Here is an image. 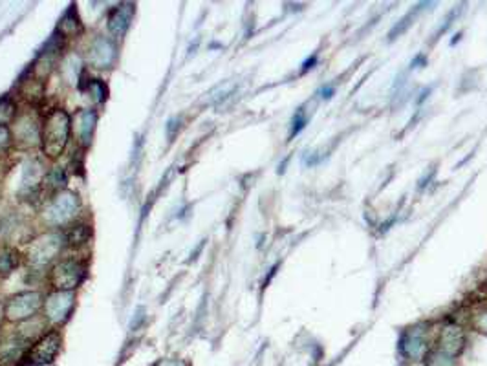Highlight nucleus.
<instances>
[{"label": "nucleus", "instance_id": "f257e3e1", "mask_svg": "<svg viewBox=\"0 0 487 366\" xmlns=\"http://www.w3.org/2000/svg\"><path fill=\"white\" fill-rule=\"evenodd\" d=\"M70 132H72V117H70V114L61 110V108L51 110L42 121V154L50 159L59 158L64 152L68 141H70Z\"/></svg>", "mask_w": 487, "mask_h": 366}, {"label": "nucleus", "instance_id": "f03ea898", "mask_svg": "<svg viewBox=\"0 0 487 366\" xmlns=\"http://www.w3.org/2000/svg\"><path fill=\"white\" fill-rule=\"evenodd\" d=\"M81 211V200L72 191H59L42 211V222L48 227H67Z\"/></svg>", "mask_w": 487, "mask_h": 366}, {"label": "nucleus", "instance_id": "7ed1b4c3", "mask_svg": "<svg viewBox=\"0 0 487 366\" xmlns=\"http://www.w3.org/2000/svg\"><path fill=\"white\" fill-rule=\"evenodd\" d=\"M64 244V236L59 233H46L35 238L28 245V253H26V259H28V264L33 268V270H42L50 265L53 260L57 259V254L61 253V247Z\"/></svg>", "mask_w": 487, "mask_h": 366}, {"label": "nucleus", "instance_id": "20e7f679", "mask_svg": "<svg viewBox=\"0 0 487 366\" xmlns=\"http://www.w3.org/2000/svg\"><path fill=\"white\" fill-rule=\"evenodd\" d=\"M87 277V264L79 259H61L50 271V282L55 291H72Z\"/></svg>", "mask_w": 487, "mask_h": 366}, {"label": "nucleus", "instance_id": "39448f33", "mask_svg": "<svg viewBox=\"0 0 487 366\" xmlns=\"http://www.w3.org/2000/svg\"><path fill=\"white\" fill-rule=\"evenodd\" d=\"M42 308V295L39 291H22L10 297L4 306V315L10 322H26L33 319Z\"/></svg>", "mask_w": 487, "mask_h": 366}, {"label": "nucleus", "instance_id": "423d86ee", "mask_svg": "<svg viewBox=\"0 0 487 366\" xmlns=\"http://www.w3.org/2000/svg\"><path fill=\"white\" fill-rule=\"evenodd\" d=\"M118 59V48L110 37L96 35L85 48V62L96 70H108Z\"/></svg>", "mask_w": 487, "mask_h": 366}, {"label": "nucleus", "instance_id": "0eeeda50", "mask_svg": "<svg viewBox=\"0 0 487 366\" xmlns=\"http://www.w3.org/2000/svg\"><path fill=\"white\" fill-rule=\"evenodd\" d=\"M59 348H61V336H59L55 330L48 331V333H44L41 339H37V341L28 348L22 365H50V363H53L57 354H59Z\"/></svg>", "mask_w": 487, "mask_h": 366}, {"label": "nucleus", "instance_id": "6e6552de", "mask_svg": "<svg viewBox=\"0 0 487 366\" xmlns=\"http://www.w3.org/2000/svg\"><path fill=\"white\" fill-rule=\"evenodd\" d=\"M76 295L72 291H53L44 300V319L51 324H62L70 319Z\"/></svg>", "mask_w": 487, "mask_h": 366}, {"label": "nucleus", "instance_id": "1a4fd4ad", "mask_svg": "<svg viewBox=\"0 0 487 366\" xmlns=\"http://www.w3.org/2000/svg\"><path fill=\"white\" fill-rule=\"evenodd\" d=\"M401 354L409 361H421L425 354L429 351V345H427V326L416 324L403 333L400 342Z\"/></svg>", "mask_w": 487, "mask_h": 366}, {"label": "nucleus", "instance_id": "9d476101", "mask_svg": "<svg viewBox=\"0 0 487 366\" xmlns=\"http://www.w3.org/2000/svg\"><path fill=\"white\" fill-rule=\"evenodd\" d=\"M41 130L42 125H39L33 116L22 114L13 123V139H15L21 147L31 148L41 147Z\"/></svg>", "mask_w": 487, "mask_h": 366}, {"label": "nucleus", "instance_id": "9b49d317", "mask_svg": "<svg viewBox=\"0 0 487 366\" xmlns=\"http://www.w3.org/2000/svg\"><path fill=\"white\" fill-rule=\"evenodd\" d=\"M96 125H98V112L85 108L79 110L76 116L72 117V130L76 134L77 143L81 147H88L92 143L94 132H96Z\"/></svg>", "mask_w": 487, "mask_h": 366}, {"label": "nucleus", "instance_id": "f8f14e48", "mask_svg": "<svg viewBox=\"0 0 487 366\" xmlns=\"http://www.w3.org/2000/svg\"><path fill=\"white\" fill-rule=\"evenodd\" d=\"M466 348V333L458 324H447L441 328L438 336V350L457 357Z\"/></svg>", "mask_w": 487, "mask_h": 366}, {"label": "nucleus", "instance_id": "ddd939ff", "mask_svg": "<svg viewBox=\"0 0 487 366\" xmlns=\"http://www.w3.org/2000/svg\"><path fill=\"white\" fill-rule=\"evenodd\" d=\"M134 15V4H119L118 8H114L110 17H108V30L112 33L114 39L121 41L127 35L128 28H130V21Z\"/></svg>", "mask_w": 487, "mask_h": 366}, {"label": "nucleus", "instance_id": "4468645a", "mask_svg": "<svg viewBox=\"0 0 487 366\" xmlns=\"http://www.w3.org/2000/svg\"><path fill=\"white\" fill-rule=\"evenodd\" d=\"M81 33H82L81 19L77 17L76 8H70V10L62 15L61 21H59V26H57V35L62 37V39H70V37L81 35Z\"/></svg>", "mask_w": 487, "mask_h": 366}, {"label": "nucleus", "instance_id": "2eb2a0df", "mask_svg": "<svg viewBox=\"0 0 487 366\" xmlns=\"http://www.w3.org/2000/svg\"><path fill=\"white\" fill-rule=\"evenodd\" d=\"M19 260H21V256L13 247H8V245L0 247V274L2 277L10 274L19 265Z\"/></svg>", "mask_w": 487, "mask_h": 366}, {"label": "nucleus", "instance_id": "dca6fc26", "mask_svg": "<svg viewBox=\"0 0 487 366\" xmlns=\"http://www.w3.org/2000/svg\"><path fill=\"white\" fill-rule=\"evenodd\" d=\"M90 238V227L85 224L79 225H68V234L64 236V242L68 245H82L87 244V240Z\"/></svg>", "mask_w": 487, "mask_h": 366}, {"label": "nucleus", "instance_id": "f3484780", "mask_svg": "<svg viewBox=\"0 0 487 366\" xmlns=\"http://www.w3.org/2000/svg\"><path fill=\"white\" fill-rule=\"evenodd\" d=\"M423 361H425V366H457V357L449 356L438 348L427 351Z\"/></svg>", "mask_w": 487, "mask_h": 366}, {"label": "nucleus", "instance_id": "a211bd4d", "mask_svg": "<svg viewBox=\"0 0 487 366\" xmlns=\"http://www.w3.org/2000/svg\"><path fill=\"white\" fill-rule=\"evenodd\" d=\"M15 119V101L4 96L0 99V127H8V123Z\"/></svg>", "mask_w": 487, "mask_h": 366}, {"label": "nucleus", "instance_id": "6ab92c4d", "mask_svg": "<svg viewBox=\"0 0 487 366\" xmlns=\"http://www.w3.org/2000/svg\"><path fill=\"white\" fill-rule=\"evenodd\" d=\"M87 92H88V96L92 97L96 103H103L108 96L107 85H105L101 79H90V81L87 82Z\"/></svg>", "mask_w": 487, "mask_h": 366}, {"label": "nucleus", "instance_id": "aec40b11", "mask_svg": "<svg viewBox=\"0 0 487 366\" xmlns=\"http://www.w3.org/2000/svg\"><path fill=\"white\" fill-rule=\"evenodd\" d=\"M46 183L50 185V187L57 189V187H64V183H67V173H64V168L62 167H53L50 171V174H48Z\"/></svg>", "mask_w": 487, "mask_h": 366}, {"label": "nucleus", "instance_id": "412c9836", "mask_svg": "<svg viewBox=\"0 0 487 366\" xmlns=\"http://www.w3.org/2000/svg\"><path fill=\"white\" fill-rule=\"evenodd\" d=\"M306 123H308V114L304 112V108H299L297 114H295L292 119V130H290V137H293L295 134L301 132V130L306 127Z\"/></svg>", "mask_w": 487, "mask_h": 366}, {"label": "nucleus", "instance_id": "4be33fe9", "mask_svg": "<svg viewBox=\"0 0 487 366\" xmlns=\"http://www.w3.org/2000/svg\"><path fill=\"white\" fill-rule=\"evenodd\" d=\"M472 328H475L478 333L487 336V306L480 311H477V315L472 317Z\"/></svg>", "mask_w": 487, "mask_h": 366}, {"label": "nucleus", "instance_id": "5701e85b", "mask_svg": "<svg viewBox=\"0 0 487 366\" xmlns=\"http://www.w3.org/2000/svg\"><path fill=\"white\" fill-rule=\"evenodd\" d=\"M13 145V134L10 127H0V156H4Z\"/></svg>", "mask_w": 487, "mask_h": 366}, {"label": "nucleus", "instance_id": "b1692460", "mask_svg": "<svg viewBox=\"0 0 487 366\" xmlns=\"http://www.w3.org/2000/svg\"><path fill=\"white\" fill-rule=\"evenodd\" d=\"M333 92H335L333 90V87H323L319 94H321V97H323V99H330V97L333 96Z\"/></svg>", "mask_w": 487, "mask_h": 366}, {"label": "nucleus", "instance_id": "393cba45", "mask_svg": "<svg viewBox=\"0 0 487 366\" xmlns=\"http://www.w3.org/2000/svg\"><path fill=\"white\" fill-rule=\"evenodd\" d=\"M158 366H185V365L181 361H178V359H165V361L159 363Z\"/></svg>", "mask_w": 487, "mask_h": 366}, {"label": "nucleus", "instance_id": "a878e982", "mask_svg": "<svg viewBox=\"0 0 487 366\" xmlns=\"http://www.w3.org/2000/svg\"><path fill=\"white\" fill-rule=\"evenodd\" d=\"M317 64V55H313V57H310L306 62H304V68H303V71H306V70H310V68H313Z\"/></svg>", "mask_w": 487, "mask_h": 366}]
</instances>
